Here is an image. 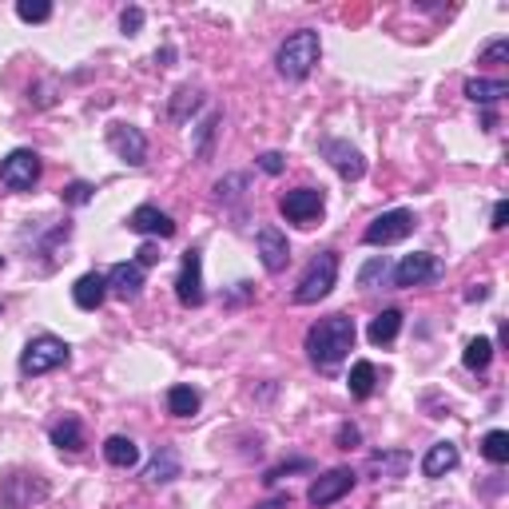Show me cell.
<instances>
[{"mask_svg": "<svg viewBox=\"0 0 509 509\" xmlns=\"http://www.w3.org/2000/svg\"><path fill=\"white\" fill-rule=\"evenodd\" d=\"M72 359V346L56 339V334H40V339H32L25 346V354H20V374L28 378H40L48 371H56V366H64Z\"/></svg>", "mask_w": 509, "mask_h": 509, "instance_id": "obj_4", "label": "cell"}, {"mask_svg": "<svg viewBox=\"0 0 509 509\" xmlns=\"http://www.w3.org/2000/svg\"><path fill=\"white\" fill-rule=\"evenodd\" d=\"M442 259L438 255H426V251H414L406 255L398 267H390V275H394V287H422V283H434L442 279Z\"/></svg>", "mask_w": 509, "mask_h": 509, "instance_id": "obj_9", "label": "cell"}, {"mask_svg": "<svg viewBox=\"0 0 509 509\" xmlns=\"http://www.w3.org/2000/svg\"><path fill=\"white\" fill-rule=\"evenodd\" d=\"M482 453L494 465H505L509 462V434H505V430H490V434L482 438Z\"/></svg>", "mask_w": 509, "mask_h": 509, "instance_id": "obj_26", "label": "cell"}, {"mask_svg": "<svg viewBox=\"0 0 509 509\" xmlns=\"http://www.w3.org/2000/svg\"><path fill=\"white\" fill-rule=\"evenodd\" d=\"M159 60H164V64H168V60H176V48H164V52H156V64H159Z\"/></svg>", "mask_w": 509, "mask_h": 509, "instance_id": "obj_40", "label": "cell"}, {"mask_svg": "<svg viewBox=\"0 0 509 509\" xmlns=\"http://www.w3.org/2000/svg\"><path fill=\"white\" fill-rule=\"evenodd\" d=\"M188 107H191V112L199 107V92L179 88V92H176V104H171V116H176V120H188Z\"/></svg>", "mask_w": 509, "mask_h": 509, "instance_id": "obj_30", "label": "cell"}, {"mask_svg": "<svg viewBox=\"0 0 509 509\" xmlns=\"http://www.w3.org/2000/svg\"><path fill=\"white\" fill-rule=\"evenodd\" d=\"M505 56H509V40H505V36H497V40H490V45L482 48V56H478V60H482V64H502Z\"/></svg>", "mask_w": 509, "mask_h": 509, "instance_id": "obj_31", "label": "cell"}, {"mask_svg": "<svg viewBox=\"0 0 509 509\" xmlns=\"http://www.w3.org/2000/svg\"><path fill=\"white\" fill-rule=\"evenodd\" d=\"M107 148L132 168H144L148 164V136L132 124H112L107 127Z\"/></svg>", "mask_w": 509, "mask_h": 509, "instance_id": "obj_11", "label": "cell"}, {"mask_svg": "<svg viewBox=\"0 0 509 509\" xmlns=\"http://www.w3.org/2000/svg\"><path fill=\"white\" fill-rule=\"evenodd\" d=\"M398 331H402V310H382V315L371 319V327H366V339H371L374 346H390L398 339Z\"/></svg>", "mask_w": 509, "mask_h": 509, "instance_id": "obj_19", "label": "cell"}, {"mask_svg": "<svg viewBox=\"0 0 509 509\" xmlns=\"http://www.w3.org/2000/svg\"><path fill=\"white\" fill-rule=\"evenodd\" d=\"M136 255H139V259H136L139 267H156V263H159V247H156V243H144Z\"/></svg>", "mask_w": 509, "mask_h": 509, "instance_id": "obj_37", "label": "cell"}, {"mask_svg": "<svg viewBox=\"0 0 509 509\" xmlns=\"http://www.w3.org/2000/svg\"><path fill=\"white\" fill-rule=\"evenodd\" d=\"M40 156L32 148H16L5 156V164H0V183H5L8 191H32L40 179Z\"/></svg>", "mask_w": 509, "mask_h": 509, "instance_id": "obj_5", "label": "cell"}, {"mask_svg": "<svg viewBox=\"0 0 509 509\" xmlns=\"http://www.w3.org/2000/svg\"><path fill=\"white\" fill-rule=\"evenodd\" d=\"M410 231H414V211L394 208V211L378 215V219L366 227V231H362V243H371V247H390V243H402Z\"/></svg>", "mask_w": 509, "mask_h": 509, "instance_id": "obj_6", "label": "cell"}, {"mask_svg": "<svg viewBox=\"0 0 509 509\" xmlns=\"http://www.w3.org/2000/svg\"><path fill=\"white\" fill-rule=\"evenodd\" d=\"M322 156L331 159V168L339 171L342 179H362L366 176V159L346 144V139H327V144H322Z\"/></svg>", "mask_w": 509, "mask_h": 509, "instance_id": "obj_15", "label": "cell"}, {"mask_svg": "<svg viewBox=\"0 0 509 509\" xmlns=\"http://www.w3.org/2000/svg\"><path fill=\"white\" fill-rule=\"evenodd\" d=\"M259 168H263L267 176H279V171L287 168V159L279 156V151H263V156H259Z\"/></svg>", "mask_w": 509, "mask_h": 509, "instance_id": "obj_35", "label": "cell"}, {"mask_svg": "<svg viewBox=\"0 0 509 509\" xmlns=\"http://www.w3.org/2000/svg\"><path fill=\"white\" fill-rule=\"evenodd\" d=\"M354 339H359L354 319L327 315V319H319L315 327L307 331V354H310V362H315V366L331 371V366H339L346 354L354 351Z\"/></svg>", "mask_w": 509, "mask_h": 509, "instance_id": "obj_1", "label": "cell"}, {"mask_svg": "<svg viewBox=\"0 0 509 509\" xmlns=\"http://www.w3.org/2000/svg\"><path fill=\"white\" fill-rule=\"evenodd\" d=\"M371 465H374V470H394V473H402L406 470V453H394V458H382V453H374V458H371Z\"/></svg>", "mask_w": 509, "mask_h": 509, "instance_id": "obj_34", "label": "cell"}, {"mask_svg": "<svg viewBox=\"0 0 509 509\" xmlns=\"http://www.w3.org/2000/svg\"><path fill=\"white\" fill-rule=\"evenodd\" d=\"M104 458L112 465H120V470H132V465L139 462V446L132 438H124V434H112L104 442Z\"/></svg>", "mask_w": 509, "mask_h": 509, "instance_id": "obj_22", "label": "cell"}, {"mask_svg": "<svg viewBox=\"0 0 509 509\" xmlns=\"http://www.w3.org/2000/svg\"><path fill=\"white\" fill-rule=\"evenodd\" d=\"M16 16L25 20V25H45L52 16V5L48 0H16Z\"/></svg>", "mask_w": 509, "mask_h": 509, "instance_id": "obj_27", "label": "cell"}, {"mask_svg": "<svg viewBox=\"0 0 509 509\" xmlns=\"http://www.w3.org/2000/svg\"><path fill=\"white\" fill-rule=\"evenodd\" d=\"M502 96H509L505 80H485V76H478V80H465V100H473V104H497Z\"/></svg>", "mask_w": 509, "mask_h": 509, "instance_id": "obj_23", "label": "cell"}, {"mask_svg": "<svg viewBox=\"0 0 509 509\" xmlns=\"http://www.w3.org/2000/svg\"><path fill=\"white\" fill-rule=\"evenodd\" d=\"M322 208H327V195H322L319 188H295L287 191L283 199H279V211H283L287 223H299V227H310L322 215Z\"/></svg>", "mask_w": 509, "mask_h": 509, "instance_id": "obj_7", "label": "cell"}, {"mask_svg": "<svg viewBox=\"0 0 509 509\" xmlns=\"http://www.w3.org/2000/svg\"><path fill=\"white\" fill-rule=\"evenodd\" d=\"M505 223H509V203L502 199V203H497V208H494V223H490V227H494V231H502Z\"/></svg>", "mask_w": 509, "mask_h": 509, "instance_id": "obj_38", "label": "cell"}, {"mask_svg": "<svg viewBox=\"0 0 509 509\" xmlns=\"http://www.w3.org/2000/svg\"><path fill=\"white\" fill-rule=\"evenodd\" d=\"M259 259H263V267L270 270V275L287 270L290 247H287V235L279 231V227H259Z\"/></svg>", "mask_w": 509, "mask_h": 509, "instance_id": "obj_13", "label": "cell"}, {"mask_svg": "<svg viewBox=\"0 0 509 509\" xmlns=\"http://www.w3.org/2000/svg\"><path fill=\"white\" fill-rule=\"evenodd\" d=\"M48 438H52V446H60V450H68V453H80L88 442H84V426H80V418H72V414H64L56 426L48 430Z\"/></svg>", "mask_w": 509, "mask_h": 509, "instance_id": "obj_18", "label": "cell"}, {"mask_svg": "<svg viewBox=\"0 0 509 509\" xmlns=\"http://www.w3.org/2000/svg\"><path fill=\"white\" fill-rule=\"evenodd\" d=\"M104 279H107V290H112L116 299H124V302L144 295V267L139 263H116Z\"/></svg>", "mask_w": 509, "mask_h": 509, "instance_id": "obj_14", "label": "cell"}, {"mask_svg": "<svg viewBox=\"0 0 509 509\" xmlns=\"http://www.w3.org/2000/svg\"><path fill=\"white\" fill-rule=\"evenodd\" d=\"M120 28L127 32V36H136V32L144 28V8H136V5H132V8H124V16H120Z\"/></svg>", "mask_w": 509, "mask_h": 509, "instance_id": "obj_33", "label": "cell"}, {"mask_svg": "<svg viewBox=\"0 0 509 509\" xmlns=\"http://www.w3.org/2000/svg\"><path fill=\"white\" fill-rule=\"evenodd\" d=\"M458 462H462L458 446H453V442H438V446H430L426 458H422V473H426V478H446L450 470H458Z\"/></svg>", "mask_w": 509, "mask_h": 509, "instance_id": "obj_17", "label": "cell"}, {"mask_svg": "<svg viewBox=\"0 0 509 509\" xmlns=\"http://www.w3.org/2000/svg\"><path fill=\"white\" fill-rule=\"evenodd\" d=\"M386 275H390V263H386L382 255H378V259H371V263H366V267L359 270V287L371 290V287L378 283V279H386Z\"/></svg>", "mask_w": 509, "mask_h": 509, "instance_id": "obj_29", "label": "cell"}, {"mask_svg": "<svg viewBox=\"0 0 509 509\" xmlns=\"http://www.w3.org/2000/svg\"><path fill=\"white\" fill-rule=\"evenodd\" d=\"M462 362H465V371H473V374L490 371V362H494V342L482 339V334H478V339H470V342H465Z\"/></svg>", "mask_w": 509, "mask_h": 509, "instance_id": "obj_25", "label": "cell"}, {"mask_svg": "<svg viewBox=\"0 0 509 509\" xmlns=\"http://www.w3.org/2000/svg\"><path fill=\"white\" fill-rule=\"evenodd\" d=\"M104 299H107V279L100 275V270H88V275H80V279H76V287H72V302H76L80 310H96Z\"/></svg>", "mask_w": 509, "mask_h": 509, "instance_id": "obj_16", "label": "cell"}, {"mask_svg": "<svg viewBox=\"0 0 509 509\" xmlns=\"http://www.w3.org/2000/svg\"><path fill=\"white\" fill-rule=\"evenodd\" d=\"M334 279H339V255H334V251L315 255L307 263V270H302L299 287H295V302H299V307H310V302L327 299L331 287H334Z\"/></svg>", "mask_w": 509, "mask_h": 509, "instance_id": "obj_3", "label": "cell"}, {"mask_svg": "<svg viewBox=\"0 0 509 509\" xmlns=\"http://www.w3.org/2000/svg\"><path fill=\"white\" fill-rule=\"evenodd\" d=\"M215 127H219V116H208V124L199 127V148H195V156H199V159L211 156V136H215Z\"/></svg>", "mask_w": 509, "mask_h": 509, "instance_id": "obj_32", "label": "cell"}, {"mask_svg": "<svg viewBox=\"0 0 509 509\" xmlns=\"http://www.w3.org/2000/svg\"><path fill=\"white\" fill-rule=\"evenodd\" d=\"M485 295H490V287H485V283H478V287H473L465 299H470V302H478V299H485Z\"/></svg>", "mask_w": 509, "mask_h": 509, "instance_id": "obj_39", "label": "cell"}, {"mask_svg": "<svg viewBox=\"0 0 509 509\" xmlns=\"http://www.w3.org/2000/svg\"><path fill=\"white\" fill-rule=\"evenodd\" d=\"M92 183H84V179H76V183H68V188L60 191V199L68 203V208H84V203H92Z\"/></svg>", "mask_w": 509, "mask_h": 509, "instance_id": "obj_28", "label": "cell"}, {"mask_svg": "<svg viewBox=\"0 0 509 509\" xmlns=\"http://www.w3.org/2000/svg\"><path fill=\"white\" fill-rule=\"evenodd\" d=\"M176 478H179V453L171 446H159L156 458H151V465H148V482L151 485H168Z\"/></svg>", "mask_w": 509, "mask_h": 509, "instance_id": "obj_20", "label": "cell"}, {"mask_svg": "<svg viewBox=\"0 0 509 509\" xmlns=\"http://www.w3.org/2000/svg\"><path fill=\"white\" fill-rule=\"evenodd\" d=\"M127 231L171 239V235H176V219H171L168 211H159V208H151V203H144V208H136L132 215H127Z\"/></svg>", "mask_w": 509, "mask_h": 509, "instance_id": "obj_12", "label": "cell"}, {"mask_svg": "<svg viewBox=\"0 0 509 509\" xmlns=\"http://www.w3.org/2000/svg\"><path fill=\"white\" fill-rule=\"evenodd\" d=\"M176 299L183 307H203L208 302V290H203V255L199 251H188L179 263V275H176Z\"/></svg>", "mask_w": 509, "mask_h": 509, "instance_id": "obj_10", "label": "cell"}, {"mask_svg": "<svg viewBox=\"0 0 509 509\" xmlns=\"http://www.w3.org/2000/svg\"><path fill=\"white\" fill-rule=\"evenodd\" d=\"M346 386H351V394L359 398V402H366V398L374 394V386H378V371H374V362H354L351 366V378H346Z\"/></svg>", "mask_w": 509, "mask_h": 509, "instance_id": "obj_24", "label": "cell"}, {"mask_svg": "<svg viewBox=\"0 0 509 509\" xmlns=\"http://www.w3.org/2000/svg\"><path fill=\"white\" fill-rule=\"evenodd\" d=\"M334 442H339L342 450H351V446H359L362 434H359V426H339V434H334Z\"/></svg>", "mask_w": 509, "mask_h": 509, "instance_id": "obj_36", "label": "cell"}, {"mask_svg": "<svg viewBox=\"0 0 509 509\" xmlns=\"http://www.w3.org/2000/svg\"><path fill=\"white\" fill-rule=\"evenodd\" d=\"M354 482H359V473H354L351 465H334V470H327V473H322V478L307 490V502L315 505V509H327V505L339 502V497L351 494Z\"/></svg>", "mask_w": 509, "mask_h": 509, "instance_id": "obj_8", "label": "cell"}, {"mask_svg": "<svg viewBox=\"0 0 509 509\" xmlns=\"http://www.w3.org/2000/svg\"><path fill=\"white\" fill-rule=\"evenodd\" d=\"M199 390L195 386H171L168 390V414H176V418H195L199 414Z\"/></svg>", "mask_w": 509, "mask_h": 509, "instance_id": "obj_21", "label": "cell"}, {"mask_svg": "<svg viewBox=\"0 0 509 509\" xmlns=\"http://www.w3.org/2000/svg\"><path fill=\"white\" fill-rule=\"evenodd\" d=\"M322 56V40L315 28H299L290 32V36L279 45L275 52V68L283 80H307L310 72H315V64Z\"/></svg>", "mask_w": 509, "mask_h": 509, "instance_id": "obj_2", "label": "cell"}]
</instances>
